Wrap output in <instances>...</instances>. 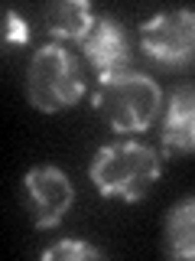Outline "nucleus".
<instances>
[{"label": "nucleus", "mask_w": 195, "mask_h": 261, "mask_svg": "<svg viewBox=\"0 0 195 261\" xmlns=\"http://www.w3.org/2000/svg\"><path fill=\"white\" fill-rule=\"evenodd\" d=\"M159 157L143 141H111L98 147L88 176L104 199L140 202L159 179Z\"/></svg>", "instance_id": "1"}, {"label": "nucleus", "mask_w": 195, "mask_h": 261, "mask_svg": "<svg viewBox=\"0 0 195 261\" xmlns=\"http://www.w3.org/2000/svg\"><path fill=\"white\" fill-rule=\"evenodd\" d=\"M94 111L101 121L117 134H140L150 130L162 108V88L143 72H114L108 79H98L91 95Z\"/></svg>", "instance_id": "2"}, {"label": "nucleus", "mask_w": 195, "mask_h": 261, "mask_svg": "<svg viewBox=\"0 0 195 261\" xmlns=\"http://www.w3.org/2000/svg\"><path fill=\"white\" fill-rule=\"evenodd\" d=\"M85 72L78 59L59 43L39 46L26 69V98L36 111L55 114L69 111L85 95Z\"/></svg>", "instance_id": "3"}, {"label": "nucleus", "mask_w": 195, "mask_h": 261, "mask_svg": "<svg viewBox=\"0 0 195 261\" xmlns=\"http://www.w3.org/2000/svg\"><path fill=\"white\" fill-rule=\"evenodd\" d=\"M143 56L169 69L195 65V10H162L140 27Z\"/></svg>", "instance_id": "4"}, {"label": "nucleus", "mask_w": 195, "mask_h": 261, "mask_svg": "<svg viewBox=\"0 0 195 261\" xmlns=\"http://www.w3.org/2000/svg\"><path fill=\"white\" fill-rule=\"evenodd\" d=\"M23 202H26L36 228H55L75 202V186L65 176V170L52 167V163L29 167L23 176Z\"/></svg>", "instance_id": "5"}, {"label": "nucleus", "mask_w": 195, "mask_h": 261, "mask_svg": "<svg viewBox=\"0 0 195 261\" xmlns=\"http://www.w3.org/2000/svg\"><path fill=\"white\" fill-rule=\"evenodd\" d=\"M81 53H85V62L98 72V79L124 72L130 65V59H134L127 30L120 27L117 20H111V16H98L94 30L88 33V39L81 43Z\"/></svg>", "instance_id": "6"}, {"label": "nucleus", "mask_w": 195, "mask_h": 261, "mask_svg": "<svg viewBox=\"0 0 195 261\" xmlns=\"http://www.w3.org/2000/svg\"><path fill=\"white\" fill-rule=\"evenodd\" d=\"M162 147L173 153L195 150V85H179L169 95V108L162 118Z\"/></svg>", "instance_id": "7"}, {"label": "nucleus", "mask_w": 195, "mask_h": 261, "mask_svg": "<svg viewBox=\"0 0 195 261\" xmlns=\"http://www.w3.org/2000/svg\"><path fill=\"white\" fill-rule=\"evenodd\" d=\"M94 23L98 16L85 0H59V4H49L43 10V30L62 43H85Z\"/></svg>", "instance_id": "8"}, {"label": "nucleus", "mask_w": 195, "mask_h": 261, "mask_svg": "<svg viewBox=\"0 0 195 261\" xmlns=\"http://www.w3.org/2000/svg\"><path fill=\"white\" fill-rule=\"evenodd\" d=\"M166 251L173 258H195V199H185L166 219Z\"/></svg>", "instance_id": "9"}, {"label": "nucleus", "mask_w": 195, "mask_h": 261, "mask_svg": "<svg viewBox=\"0 0 195 261\" xmlns=\"http://www.w3.org/2000/svg\"><path fill=\"white\" fill-rule=\"evenodd\" d=\"M88 258H104V251L81 239H59L49 248H43V261H88Z\"/></svg>", "instance_id": "10"}, {"label": "nucleus", "mask_w": 195, "mask_h": 261, "mask_svg": "<svg viewBox=\"0 0 195 261\" xmlns=\"http://www.w3.org/2000/svg\"><path fill=\"white\" fill-rule=\"evenodd\" d=\"M4 43L7 46H26L29 43V27L16 10H4Z\"/></svg>", "instance_id": "11"}]
</instances>
